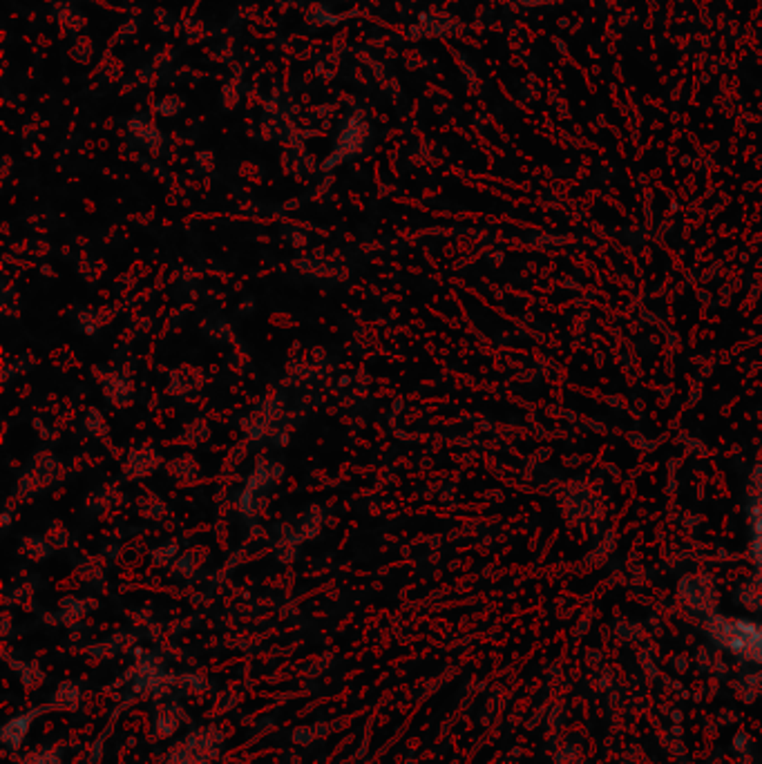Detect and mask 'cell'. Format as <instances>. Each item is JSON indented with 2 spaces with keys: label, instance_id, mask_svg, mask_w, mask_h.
<instances>
[{
  "label": "cell",
  "instance_id": "6da1fadb",
  "mask_svg": "<svg viewBox=\"0 0 762 764\" xmlns=\"http://www.w3.org/2000/svg\"><path fill=\"white\" fill-rule=\"evenodd\" d=\"M157 110H159L163 116H173V114H177V112L181 110V101H179L177 96H166L163 101L159 103Z\"/></svg>",
  "mask_w": 762,
  "mask_h": 764
}]
</instances>
